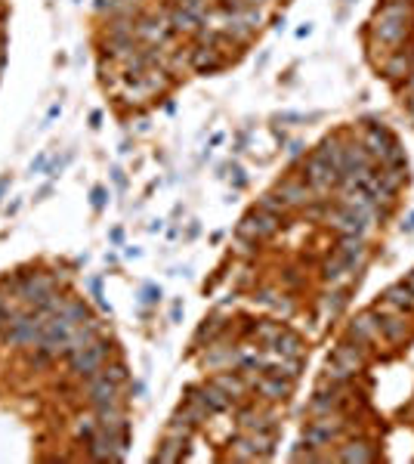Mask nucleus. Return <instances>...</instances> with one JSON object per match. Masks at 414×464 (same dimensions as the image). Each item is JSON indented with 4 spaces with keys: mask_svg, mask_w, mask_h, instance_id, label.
Wrapping results in <instances>:
<instances>
[{
    "mask_svg": "<svg viewBox=\"0 0 414 464\" xmlns=\"http://www.w3.org/2000/svg\"><path fill=\"white\" fill-rule=\"evenodd\" d=\"M244 4H248V6H263L266 0H244Z\"/></svg>",
    "mask_w": 414,
    "mask_h": 464,
    "instance_id": "obj_43",
    "label": "nucleus"
},
{
    "mask_svg": "<svg viewBox=\"0 0 414 464\" xmlns=\"http://www.w3.org/2000/svg\"><path fill=\"white\" fill-rule=\"evenodd\" d=\"M108 356H112V344L108 341H93L90 347H84V350H74L71 356H65L69 359V368H71V375H78V378H84L87 381L90 375H96L99 368L108 362Z\"/></svg>",
    "mask_w": 414,
    "mask_h": 464,
    "instance_id": "obj_2",
    "label": "nucleus"
},
{
    "mask_svg": "<svg viewBox=\"0 0 414 464\" xmlns=\"http://www.w3.org/2000/svg\"><path fill=\"white\" fill-rule=\"evenodd\" d=\"M337 458L340 461H359V464H368V461H374V449L365 443V440H359V443H350V446H343L340 452H337Z\"/></svg>",
    "mask_w": 414,
    "mask_h": 464,
    "instance_id": "obj_13",
    "label": "nucleus"
},
{
    "mask_svg": "<svg viewBox=\"0 0 414 464\" xmlns=\"http://www.w3.org/2000/svg\"><path fill=\"white\" fill-rule=\"evenodd\" d=\"M4 69H6V62H4V59H0V74H4Z\"/></svg>",
    "mask_w": 414,
    "mask_h": 464,
    "instance_id": "obj_45",
    "label": "nucleus"
},
{
    "mask_svg": "<svg viewBox=\"0 0 414 464\" xmlns=\"http://www.w3.org/2000/svg\"><path fill=\"white\" fill-rule=\"evenodd\" d=\"M47 162H50V158L44 155V152H40V155L35 158V162H31V174H40V171H47Z\"/></svg>",
    "mask_w": 414,
    "mask_h": 464,
    "instance_id": "obj_31",
    "label": "nucleus"
},
{
    "mask_svg": "<svg viewBox=\"0 0 414 464\" xmlns=\"http://www.w3.org/2000/svg\"><path fill=\"white\" fill-rule=\"evenodd\" d=\"M278 196H282L284 208H300L309 201V186L303 180H288V183L278 186Z\"/></svg>",
    "mask_w": 414,
    "mask_h": 464,
    "instance_id": "obj_10",
    "label": "nucleus"
},
{
    "mask_svg": "<svg viewBox=\"0 0 414 464\" xmlns=\"http://www.w3.org/2000/svg\"><path fill=\"white\" fill-rule=\"evenodd\" d=\"M69 162H71V152H69V155H62V158H50V162H47V176H50V180H56V176H62V171H65V167H69Z\"/></svg>",
    "mask_w": 414,
    "mask_h": 464,
    "instance_id": "obj_24",
    "label": "nucleus"
},
{
    "mask_svg": "<svg viewBox=\"0 0 414 464\" xmlns=\"http://www.w3.org/2000/svg\"><path fill=\"white\" fill-rule=\"evenodd\" d=\"M158 300H161V288H155V285H146L139 291V303H158Z\"/></svg>",
    "mask_w": 414,
    "mask_h": 464,
    "instance_id": "obj_30",
    "label": "nucleus"
},
{
    "mask_svg": "<svg viewBox=\"0 0 414 464\" xmlns=\"http://www.w3.org/2000/svg\"><path fill=\"white\" fill-rule=\"evenodd\" d=\"M96 430H99V424H96V418H84L78 427H74V434H78V440H84V443H90L93 436H96Z\"/></svg>",
    "mask_w": 414,
    "mask_h": 464,
    "instance_id": "obj_25",
    "label": "nucleus"
},
{
    "mask_svg": "<svg viewBox=\"0 0 414 464\" xmlns=\"http://www.w3.org/2000/svg\"><path fill=\"white\" fill-rule=\"evenodd\" d=\"M377 334H380V325L374 322V316H371V313L359 316L356 322H352V337H356L359 344H365V341H374Z\"/></svg>",
    "mask_w": 414,
    "mask_h": 464,
    "instance_id": "obj_15",
    "label": "nucleus"
},
{
    "mask_svg": "<svg viewBox=\"0 0 414 464\" xmlns=\"http://www.w3.org/2000/svg\"><path fill=\"white\" fill-rule=\"evenodd\" d=\"M214 384H217L223 393H229L232 400H238V396H244V390H248V384H244L238 375H229V371H226V375H217Z\"/></svg>",
    "mask_w": 414,
    "mask_h": 464,
    "instance_id": "obj_16",
    "label": "nucleus"
},
{
    "mask_svg": "<svg viewBox=\"0 0 414 464\" xmlns=\"http://www.w3.org/2000/svg\"><path fill=\"white\" fill-rule=\"evenodd\" d=\"M198 22L201 19H195L189 10H180V6H176V10L171 13V22H167V25H171V31H192Z\"/></svg>",
    "mask_w": 414,
    "mask_h": 464,
    "instance_id": "obj_18",
    "label": "nucleus"
},
{
    "mask_svg": "<svg viewBox=\"0 0 414 464\" xmlns=\"http://www.w3.org/2000/svg\"><path fill=\"white\" fill-rule=\"evenodd\" d=\"M343 4H356V0H343Z\"/></svg>",
    "mask_w": 414,
    "mask_h": 464,
    "instance_id": "obj_46",
    "label": "nucleus"
},
{
    "mask_svg": "<svg viewBox=\"0 0 414 464\" xmlns=\"http://www.w3.org/2000/svg\"><path fill=\"white\" fill-rule=\"evenodd\" d=\"M253 387H257L266 400H288L294 393V381L291 378H282V375H263Z\"/></svg>",
    "mask_w": 414,
    "mask_h": 464,
    "instance_id": "obj_7",
    "label": "nucleus"
},
{
    "mask_svg": "<svg viewBox=\"0 0 414 464\" xmlns=\"http://www.w3.org/2000/svg\"><path fill=\"white\" fill-rule=\"evenodd\" d=\"M377 325H380V332L390 337V341H402V337L408 334V328H405L402 319H380Z\"/></svg>",
    "mask_w": 414,
    "mask_h": 464,
    "instance_id": "obj_20",
    "label": "nucleus"
},
{
    "mask_svg": "<svg viewBox=\"0 0 414 464\" xmlns=\"http://www.w3.org/2000/svg\"><path fill=\"white\" fill-rule=\"evenodd\" d=\"M402 230H414V214H408V220L402 223Z\"/></svg>",
    "mask_w": 414,
    "mask_h": 464,
    "instance_id": "obj_42",
    "label": "nucleus"
},
{
    "mask_svg": "<svg viewBox=\"0 0 414 464\" xmlns=\"http://www.w3.org/2000/svg\"><path fill=\"white\" fill-rule=\"evenodd\" d=\"M232 183H235V189H244V183H248V180H244V171L238 164L232 167Z\"/></svg>",
    "mask_w": 414,
    "mask_h": 464,
    "instance_id": "obj_32",
    "label": "nucleus"
},
{
    "mask_svg": "<svg viewBox=\"0 0 414 464\" xmlns=\"http://www.w3.org/2000/svg\"><path fill=\"white\" fill-rule=\"evenodd\" d=\"M185 440L189 436H183V434H171L167 440L161 443V449L155 452V461H164V464H176V461H183L185 458Z\"/></svg>",
    "mask_w": 414,
    "mask_h": 464,
    "instance_id": "obj_9",
    "label": "nucleus"
},
{
    "mask_svg": "<svg viewBox=\"0 0 414 464\" xmlns=\"http://www.w3.org/2000/svg\"><path fill=\"white\" fill-rule=\"evenodd\" d=\"M103 371H105L108 378H112L115 384H124L127 378H130V375H127V366H124V362H112V366H108V362H105V366H103Z\"/></svg>",
    "mask_w": 414,
    "mask_h": 464,
    "instance_id": "obj_27",
    "label": "nucleus"
},
{
    "mask_svg": "<svg viewBox=\"0 0 414 464\" xmlns=\"http://www.w3.org/2000/svg\"><path fill=\"white\" fill-rule=\"evenodd\" d=\"M337 406H340V396L334 393V387H331V390L318 387V393L312 396V402H309V412H312V415L322 418V415H331V412H334Z\"/></svg>",
    "mask_w": 414,
    "mask_h": 464,
    "instance_id": "obj_12",
    "label": "nucleus"
},
{
    "mask_svg": "<svg viewBox=\"0 0 414 464\" xmlns=\"http://www.w3.org/2000/svg\"><path fill=\"white\" fill-rule=\"evenodd\" d=\"M343 307H346V294H343V291H331V294H325L322 310H325L328 316H337Z\"/></svg>",
    "mask_w": 414,
    "mask_h": 464,
    "instance_id": "obj_22",
    "label": "nucleus"
},
{
    "mask_svg": "<svg viewBox=\"0 0 414 464\" xmlns=\"http://www.w3.org/2000/svg\"><path fill=\"white\" fill-rule=\"evenodd\" d=\"M405 72H408V59L405 56H396L393 62H386V74H390V78H402Z\"/></svg>",
    "mask_w": 414,
    "mask_h": 464,
    "instance_id": "obj_28",
    "label": "nucleus"
},
{
    "mask_svg": "<svg viewBox=\"0 0 414 464\" xmlns=\"http://www.w3.org/2000/svg\"><path fill=\"white\" fill-rule=\"evenodd\" d=\"M59 112H62V106H50V112H47V118H50V121H53V118H59Z\"/></svg>",
    "mask_w": 414,
    "mask_h": 464,
    "instance_id": "obj_38",
    "label": "nucleus"
},
{
    "mask_svg": "<svg viewBox=\"0 0 414 464\" xmlns=\"http://www.w3.org/2000/svg\"><path fill=\"white\" fill-rule=\"evenodd\" d=\"M257 210H263V214H272L278 220H284V201L275 198V196H263L257 201Z\"/></svg>",
    "mask_w": 414,
    "mask_h": 464,
    "instance_id": "obj_21",
    "label": "nucleus"
},
{
    "mask_svg": "<svg viewBox=\"0 0 414 464\" xmlns=\"http://www.w3.org/2000/svg\"><path fill=\"white\" fill-rule=\"evenodd\" d=\"M384 303H390L393 310H408L414 303V294H411V288L405 282L402 285H390L386 294H384Z\"/></svg>",
    "mask_w": 414,
    "mask_h": 464,
    "instance_id": "obj_14",
    "label": "nucleus"
},
{
    "mask_svg": "<svg viewBox=\"0 0 414 464\" xmlns=\"http://www.w3.org/2000/svg\"><path fill=\"white\" fill-rule=\"evenodd\" d=\"M309 31H312V25L306 22V25H303V28H297V38H306V35H309Z\"/></svg>",
    "mask_w": 414,
    "mask_h": 464,
    "instance_id": "obj_40",
    "label": "nucleus"
},
{
    "mask_svg": "<svg viewBox=\"0 0 414 464\" xmlns=\"http://www.w3.org/2000/svg\"><path fill=\"white\" fill-rule=\"evenodd\" d=\"M6 19V10H4V0H0V22Z\"/></svg>",
    "mask_w": 414,
    "mask_h": 464,
    "instance_id": "obj_44",
    "label": "nucleus"
},
{
    "mask_svg": "<svg viewBox=\"0 0 414 464\" xmlns=\"http://www.w3.org/2000/svg\"><path fill=\"white\" fill-rule=\"evenodd\" d=\"M408 0H386L384 6H380L377 19H374V38L380 44L386 47H396L402 44L405 35H408Z\"/></svg>",
    "mask_w": 414,
    "mask_h": 464,
    "instance_id": "obj_1",
    "label": "nucleus"
},
{
    "mask_svg": "<svg viewBox=\"0 0 414 464\" xmlns=\"http://www.w3.org/2000/svg\"><path fill=\"white\" fill-rule=\"evenodd\" d=\"M331 366H337V368H343L346 375H359L362 368H365V359H362V347H352V344H340L334 353H331Z\"/></svg>",
    "mask_w": 414,
    "mask_h": 464,
    "instance_id": "obj_6",
    "label": "nucleus"
},
{
    "mask_svg": "<svg viewBox=\"0 0 414 464\" xmlns=\"http://www.w3.org/2000/svg\"><path fill=\"white\" fill-rule=\"evenodd\" d=\"M105 201H108V189H105V186H93V192H90V205L96 208V210H103V208H105Z\"/></svg>",
    "mask_w": 414,
    "mask_h": 464,
    "instance_id": "obj_29",
    "label": "nucleus"
},
{
    "mask_svg": "<svg viewBox=\"0 0 414 464\" xmlns=\"http://www.w3.org/2000/svg\"><path fill=\"white\" fill-rule=\"evenodd\" d=\"M282 332H284V325H282V322H263V325H257V337L266 344V347H269V344H272Z\"/></svg>",
    "mask_w": 414,
    "mask_h": 464,
    "instance_id": "obj_23",
    "label": "nucleus"
},
{
    "mask_svg": "<svg viewBox=\"0 0 414 464\" xmlns=\"http://www.w3.org/2000/svg\"><path fill=\"white\" fill-rule=\"evenodd\" d=\"M337 436V424H331V415H322L318 421H312V424L303 430V446H309V449H318V446H328Z\"/></svg>",
    "mask_w": 414,
    "mask_h": 464,
    "instance_id": "obj_5",
    "label": "nucleus"
},
{
    "mask_svg": "<svg viewBox=\"0 0 414 464\" xmlns=\"http://www.w3.org/2000/svg\"><path fill=\"white\" fill-rule=\"evenodd\" d=\"M99 121H103V112H93L90 115V124H93V128H99Z\"/></svg>",
    "mask_w": 414,
    "mask_h": 464,
    "instance_id": "obj_39",
    "label": "nucleus"
},
{
    "mask_svg": "<svg viewBox=\"0 0 414 464\" xmlns=\"http://www.w3.org/2000/svg\"><path fill=\"white\" fill-rule=\"evenodd\" d=\"M10 183H13V176H10V174H4V176H0V201H4L6 189H10Z\"/></svg>",
    "mask_w": 414,
    "mask_h": 464,
    "instance_id": "obj_34",
    "label": "nucleus"
},
{
    "mask_svg": "<svg viewBox=\"0 0 414 464\" xmlns=\"http://www.w3.org/2000/svg\"><path fill=\"white\" fill-rule=\"evenodd\" d=\"M303 149H306L303 142H291V146H288V158H300V155H303Z\"/></svg>",
    "mask_w": 414,
    "mask_h": 464,
    "instance_id": "obj_33",
    "label": "nucleus"
},
{
    "mask_svg": "<svg viewBox=\"0 0 414 464\" xmlns=\"http://www.w3.org/2000/svg\"><path fill=\"white\" fill-rule=\"evenodd\" d=\"M284 25H288V22H284V16H278V19H275V31H284Z\"/></svg>",
    "mask_w": 414,
    "mask_h": 464,
    "instance_id": "obj_41",
    "label": "nucleus"
},
{
    "mask_svg": "<svg viewBox=\"0 0 414 464\" xmlns=\"http://www.w3.org/2000/svg\"><path fill=\"white\" fill-rule=\"evenodd\" d=\"M112 174H115V183H117V186H121V189H124V186H127V176H124V171H117V167H115Z\"/></svg>",
    "mask_w": 414,
    "mask_h": 464,
    "instance_id": "obj_35",
    "label": "nucleus"
},
{
    "mask_svg": "<svg viewBox=\"0 0 414 464\" xmlns=\"http://www.w3.org/2000/svg\"><path fill=\"white\" fill-rule=\"evenodd\" d=\"M50 189H53V186H50V183H47V186H40V189H38V196H35V201L47 198V196H50Z\"/></svg>",
    "mask_w": 414,
    "mask_h": 464,
    "instance_id": "obj_36",
    "label": "nucleus"
},
{
    "mask_svg": "<svg viewBox=\"0 0 414 464\" xmlns=\"http://www.w3.org/2000/svg\"><path fill=\"white\" fill-rule=\"evenodd\" d=\"M269 350H272L275 356H282V359H284V356H303V341H300L297 334H291L288 328H284V332L278 334L272 344H269Z\"/></svg>",
    "mask_w": 414,
    "mask_h": 464,
    "instance_id": "obj_11",
    "label": "nucleus"
},
{
    "mask_svg": "<svg viewBox=\"0 0 414 464\" xmlns=\"http://www.w3.org/2000/svg\"><path fill=\"white\" fill-rule=\"evenodd\" d=\"M62 316L69 319L71 325H81V322H87V319H90V310H87V303H84V300H65Z\"/></svg>",
    "mask_w": 414,
    "mask_h": 464,
    "instance_id": "obj_17",
    "label": "nucleus"
},
{
    "mask_svg": "<svg viewBox=\"0 0 414 464\" xmlns=\"http://www.w3.org/2000/svg\"><path fill=\"white\" fill-rule=\"evenodd\" d=\"M189 62L195 65V72H201V74H214L226 65L223 56H219V50H214V47H195V53L189 56Z\"/></svg>",
    "mask_w": 414,
    "mask_h": 464,
    "instance_id": "obj_8",
    "label": "nucleus"
},
{
    "mask_svg": "<svg viewBox=\"0 0 414 464\" xmlns=\"http://www.w3.org/2000/svg\"><path fill=\"white\" fill-rule=\"evenodd\" d=\"M0 59L6 62V35H4V31H0Z\"/></svg>",
    "mask_w": 414,
    "mask_h": 464,
    "instance_id": "obj_37",
    "label": "nucleus"
},
{
    "mask_svg": "<svg viewBox=\"0 0 414 464\" xmlns=\"http://www.w3.org/2000/svg\"><path fill=\"white\" fill-rule=\"evenodd\" d=\"M346 276H350V269H346V264H343V260L337 257V254H334V260H328L325 269H322V278H325V282H331V285L343 282Z\"/></svg>",
    "mask_w": 414,
    "mask_h": 464,
    "instance_id": "obj_19",
    "label": "nucleus"
},
{
    "mask_svg": "<svg viewBox=\"0 0 414 464\" xmlns=\"http://www.w3.org/2000/svg\"><path fill=\"white\" fill-rule=\"evenodd\" d=\"M219 328H223V322H219V319H217V316H210V319H205V325H201V328H198V334H195V341H205V337H207V341H210V337H214V334L219 332Z\"/></svg>",
    "mask_w": 414,
    "mask_h": 464,
    "instance_id": "obj_26",
    "label": "nucleus"
},
{
    "mask_svg": "<svg viewBox=\"0 0 414 464\" xmlns=\"http://www.w3.org/2000/svg\"><path fill=\"white\" fill-rule=\"evenodd\" d=\"M399 146V142H396V137L390 133V128H386L384 121H371L368 124V133H365V149H368V155L371 158H377V162H384L386 155H390V152Z\"/></svg>",
    "mask_w": 414,
    "mask_h": 464,
    "instance_id": "obj_3",
    "label": "nucleus"
},
{
    "mask_svg": "<svg viewBox=\"0 0 414 464\" xmlns=\"http://www.w3.org/2000/svg\"><path fill=\"white\" fill-rule=\"evenodd\" d=\"M189 393H192V400H198L201 406H205V409L210 412V415H219V412H226V409L232 406V396L219 390V387H217L214 381H207L205 387H192Z\"/></svg>",
    "mask_w": 414,
    "mask_h": 464,
    "instance_id": "obj_4",
    "label": "nucleus"
}]
</instances>
